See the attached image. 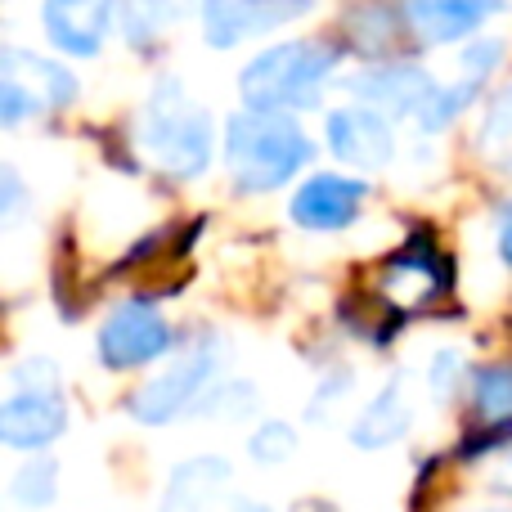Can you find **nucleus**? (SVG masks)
I'll list each match as a JSON object with an SVG mask.
<instances>
[{"label": "nucleus", "mask_w": 512, "mask_h": 512, "mask_svg": "<svg viewBox=\"0 0 512 512\" xmlns=\"http://www.w3.org/2000/svg\"><path fill=\"white\" fill-rule=\"evenodd\" d=\"M337 41H319V36H301V41H279L261 50L243 68L239 95L256 113H297V108H315L324 95L328 77L337 72Z\"/></svg>", "instance_id": "nucleus-1"}, {"label": "nucleus", "mask_w": 512, "mask_h": 512, "mask_svg": "<svg viewBox=\"0 0 512 512\" xmlns=\"http://www.w3.org/2000/svg\"><path fill=\"white\" fill-rule=\"evenodd\" d=\"M310 162V140L288 113L243 108L225 122V167L243 194H270Z\"/></svg>", "instance_id": "nucleus-2"}, {"label": "nucleus", "mask_w": 512, "mask_h": 512, "mask_svg": "<svg viewBox=\"0 0 512 512\" xmlns=\"http://www.w3.org/2000/svg\"><path fill=\"white\" fill-rule=\"evenodd\" d=\"M212 117L198 99H189L185 81L162 77L149 90V104L140 117V144L167 176L194 180L212 167Z\"/></svg>", "instance_id": "nucleus-3"}, {"label": "nucleus", "mask_w": 512, "mask_h": 512, "mask_svg": "<svg viewBox=\"0 0 512 512\" xmlns=\"http://www.w3.org/2000/svg\"><path fill=\"white\" fill-rule=\"evenodd\" d=\"M221 351H225L221 337H198V342H189L185 351H176L149 382H140V391H135L131 400H126L131 418L144 427H167V423H176V418L194 414L198 400L221 382V360H225Z\"/></svg>", "instance_id": "nucleus-4"}, {"label": "nucleus", "mask_w": 512, "mask_h": 512, "mask_svg": "<svg viewBox=\"0 0 512 512\" xmlns=\"http://www.w3.org/2000/svg\"><path fill=\"white\" fill-rule=\"evenodd\" d=\"M171 351H176L171 319L162 315L149 297H131V301H122V306H113L95 337V355L108 373L149 369V364L167 360Z\"/></svg>", "instance_id": "nucleus-5"}, {"label": "nucleus", "mask_w": 512, "mask_h": 512, "mask_svg": "<svg viewBox=\"0 0 512 512\" xmlns=\"http://www.w3.org/2000/svg\"><path fill=\"white\" fill-rule=\"evenodd\" d=\"M77 99V77L27 50H0V126L59 113Z\"/></svg>", "instance_id": "nucleus-6"}, {"label": "nucleus", "mask_w": 512, "mask_h": 512, "mask_svg": "<svg viewBox=\"0 0 512 512\" xmlns=\"http://www.w3.org/2000/svg\"><path fill=\"white\" fill-rule=\"evenodd\" d=\"M378 292L396 315L427 310L450 292V261L436 252L432 239H409L400 252H391L378 270Z\"/></svg>", "instance_id": "nucleus-7"}, {"label": "nucleus", "mask_w": 512, "mask_h": 512, "mask_svg": "<svg viewBox=\"0 0 512 512\" xmlns=\"http://www.w3.org/2000/svg\"><path fill=\"white\" fill-rule=\"evenodd\" d=\"M72 409L63 391H14L0 400V450L9 454H50L68 436Z\"/></svg>", "instance_id": "nucleus-8"}, {"label": "nucleus", "mask_w": 512, "mask_h": 512, "mask_svg": "<svg viewBox=\"0 0 512 512\" xmlns=\"http://www.w3.org/2000/svg\"><path fill=\"white\" fill-rule=\"evenodd\" d=\"M364 198H369L364 180L337 176V171H319V176L301 180V189L288 203V216H292V225H301V230H310V234H337L360 221Z\"/></svg>", "instance_id": "nucleus-9"}, {"label": "nucleus", "mask_w": 512, "mask_h": 512, "mask_svg": "<svg viewBox=\"0 0 512 512\" xmlns=\"http://www.w3.org/2000/svg\"><path fill=\"white\" fill-rule=\"evenodd\" d=\"M351 90L360 95V104H369L373 113L391 117H409V122L423 126L427 113L436 104V77L414 63H387V68H364L360 77L351 81Z\"/></svg>", "instance_id": "nucleus-10"}, {"label": "nucleus", "mask_w": 512, "mask_h": 512, "mask_svg": "<svg viewBox=\"0 0 512 512\" xmlns=\"http://www.w3.org/2000/svg\"><path fill=\"white\" fill-rule=\"evenodd\" d=\"M324 140L328 153L355 171H382L391 162V153H396L391 122L382 113H373L369 104H342L337 113H328Z\"/></svg>", "instance_id": "nucleus-11"}, {"label": "nucleus", "mask_w": 512, "mask_h": 512, "mask_svg": "<svg viewBox=\"0 0 512 512\" xmlns=\"http://www.w3.org/2000/svg\"><path fill=\"white\" fill-rule=\"evenodd\" d=\"M234 495V463L225 454H189L171 468L158 512H221Z\"/></svg>", "instance_id": "nucleus-12"}, {"label": "nucleus", "mask_w": 512, "mask_h": 512, "mask_svg": "<svg viewBox=\"0 0 512 512\" xmlns=\"http://www.w3.org/2000/svg\"><path fill=\"white\" fill-rule=\"evenodd\" d=\"M499 9L504 0H400V23L423 45H450L477 36Z\"/></svg>", "instance_id": "nucleus-13"}, {"label": "nucleus", "mask_w": 512, "mask_h": 512, "mask_svg": "<svg viewBox=\"0 0 512 512\" xmlns=\"http://www.w3.org/2000/svg\"><path fill=\"white\" fill-rule=\"evenodd\" d=\"M113 9L117 0H45V36L72 59H90V54L104 50Z\"/></svg>", "instance_id": "nucleus-14"}, {"label": "nucleus", "mask_w": 512, "mask_h": 512, "mask_svg": "<svg viewBox=\"0 0 512 512\" xmlns=\"http://www.w3.org/2000/svg\"><path fill=\"white\" fill-rule=\"evenodd\" d=\"M409 427H414V400H409V391H405V378H387L373 391L369 405L355 414L351 445L360 454L391 450V445H400L409 436Z\"/></svg>", "instance_id": "nucleus-15"}, {"label": "nucleus", "mask_w": 512, "mask_h": 512, "mask_svg": "<svg viewBox=\"0 0 512 512\" xmlns=\"http://www.w3.org/2000/svg\"><path fill=\"white\" fill-rule=\"evenodd\" d=\"M468 409L472 427L512 423V360H490L468 373Z\"/></svg>", "instance_id": "nucleus-16"}, {"label": "nucleus", "mask_w": 512, "mask_h": 512, "mask_svg": "<svg viewBox=\"0 0 512 512\" xmlns=\"http://www.w3.org/2000/svg\"><path fill=\"white\" fill-rule=\"evenodd\" d=\"M400 27L405 23H400L382 0H364V5H355L351 14H346V36H351V45L360 54H369V59H387V54L396 50Z\"/></svg>", "instance_id": "nucleus-17"}, {"label": "nucleus", "mask_w": 512, "mask_h": 512, "mask_svg": "<svg viewBox=\"0 0 512 512\" xmlns=\"http://www.w3.org/2000/svg\"><path fill=\"white\" fill-rule=\"evenodd\" d=\"M265 32L261 18H256L252 0H203V36L216 50H230V45L248 41V36Z\"/></svg>", "instance_id": "nucleus-18"}, {"label": "nucleus", "mask_w": 512, "mask_h": 512, "mask_svg": "<svg viewBox=\"0 0 512 512\" xmlns=\"http://www.w3.org/2000/svg\"><path fill=\"white\" fill-rule=\"evenodd\" d=\"M9 495H14V504L27 508V512L50 508L54 499H59V463H54L50 454H32V459L14 472Z\"/></svg>", "instance_id": "nucleus-19"}, {"label": "nucleus", "mask_w": 512, "mask_h": 512, "mask_svg": "<svg viewBox=\"0 0 512 512\" xmlns=\"http://www.w3.org/2000/svg\"><path fill=\"white\" fill-rule=\"evenodd\" d=\"M189 9V0H126L122 5V27L135 45L158 41L171 23Z\"/></svg>", "instance_id": "nucleus-20"}, {"label": "nucleus", "mask_w": 512, "mask_h": 512, "mask_svg": "<svg viewBox=\"0 0 512 512\" xmlns=\"http://www.w3.org/2000/svg\"><path fill=\"white\" fill-rule=\"evenodd\" d=\"M256 409H261L256 387L234 378V382H216V387L198 400L194 414L198 418H221V423H248V418H256Z\"/></svg>", "instance_id": "nucleus-21"}, {"label": "nucleus", "mask_w": 512, "mask_h": 512, "mask_svg": "<svg viewBox=\"0 0 512 512\" xmlns=\"http://www.w3.org/2000/svg\"><path fill=\"white\" fill-rule=\"evenodd\" d=\"M297 445H301L297 427L283 423V418H265L248 436V459L256 468H283V463L297 459Z\"/></svg>", "instance_id": "nucleus-22"}, {"label": "nucleus", "mask_w": 512, "mask_h": 512, "mask_svg": "<svg viewBox=\"0 0 512 512\" xmlns=\"http://www.w3.org/2000/svg\"><path fill=\"white\" fill-rule=\"evenodd\" d=\"M477 144L490 162H499L504 171H512V86H504L495 99L486 104V117H481Z\"/></svg>", "instance_id": "nucleus-23"}, {"label": "nucleus", "mask_w": 512, "mask_h": 512, "mask_svg": "<svg viewBox=\"0 0 512 512\" xmlns=\"http://www.w3.org/2000/svg\"><path fill=\"white\" fill-rule=\"evenodd\" d=\"M468 355L459 351V346H441V351L432 355V364H427V391H432L436 405H450V400L463 396V387H468Z\"/></svg>", "instance_id": "nucleus-24"}, {"label": "nucleus", "mask_w": 512, "mask_h": 512, "mask_svg": "<svg viewBox=\"0 0 512 512\" xmlns=\"http://www.w3.org/2000/svg\"><path fill=\"white\" fill-rule=\"evenodd\" d=\"M355 391V373L346 369H328L324 378H319V387H315V396H310V409H306V418L310 423H328V418H333V409L342 405L346 396H351Z\"/></svg>", "instance_id": "nucleus-25"}, {"label": "nucleus", "mask_w": 512, "mask_h": 512, "mask_svg": "<svg viewBox=\"0 0 512 512\" xmlns=\"http://www.w3.org/2000/svg\"><path fill=\"white\" fill-rule=\"evenodd\" d=\"M508 54V41L504 36H477V41L463 50V81H472V86H486V77L504 63Z\"/></svg>", "instance_id": "nucleus-26"}, {"label": "nucleus", "mask_w": 512, "mask_h": 512, "mask_svg": "<svg viewBox=\"0 0 512 512\" xmlns=\"http://www.w3.org/2000/svg\"><path fill=\"white\" fill-rule=\"evenodd\" d=\"M310 5H315V0H252V9H256V18H261L265 32L279 27V23H288V18H297V14H306Z\"/></svg>", "instance_id": "nucleus-27"}, {"label": "nucleus", "mask_w": 512, "mask_h": 512, "mask_svg": "<svg viewBox=\"0 0 512 512\" xmlns=\"http://www.w3.org/2000/svg\"><path fill=\"white\" fill-rule=\"evenodd\" d=\"M27 203V185L23 176H18L9 162H0V221H9V216L18 212V207Z\"/></svg>", "instance_id": "nucleus-28"}, {"label": "nucleus", "mask_w": 512, "mask_h": 512, "mask_svg": "<svg viewBox=\"0 0 512 512\" xmlns=\"http://www.w3.org/2000/svg\"><path fill=\"white\" fill-rule=\"evenodd\" d=\"M499 256H504V265H512V207L499 216Z\"/></svg>", "instance_id": "nucleus-29"}, {"label": "nucleus", "mask_w": 512, "mask_h": 512, "mask_svg": "<svg viewBox=\"0 0 512 512\" xmlns=\"http://www.w3.org/2000/svg\"><path fill=\"white\" fill-rule=\"evenodd\" d=\"M230 512H274V508L261 504V499H248V495H230Z\"/></svg>", "instance_id": "nucleus-30"}]
</instances>
